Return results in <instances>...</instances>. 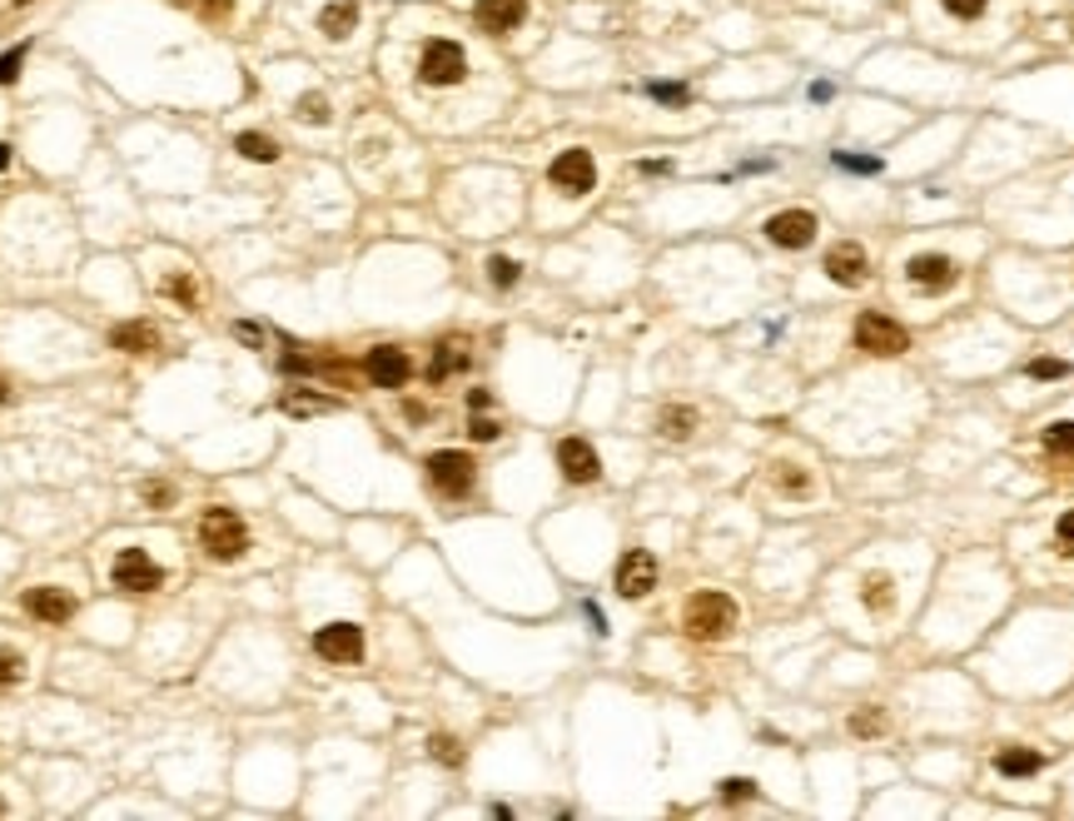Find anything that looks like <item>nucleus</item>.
I'll use <instances>...</instances> for the list:
<instances>
[{"label": "nucleus", "instance_id": "cd10ccee", "mask_svg": "<svg viewBox=\"0 0 1074 821\" xmlns=\"http://www.w3.org/2000/svg\"><path fill=\"white\" fill-rule=\"evenodd\" d=\"M1044 449L1060 453V459H1074V423H1054V429H1044Z\"/></svg>", "mask_w": 1074, "mask_h": 821}, {"label": "nucleus", "instance_id": "72a5a7b5", "mask_svg": "<svg viewBox=\"0 0 1074 821\" xmlns=\"http://www.w3.org/2000/svg\"><path fill=\"white\" fill-rule=\"evenodd\" d=\"M20 672H25V662H20L15 648H0V687H10V682H20Z\"/></svg>", "mask_w": 1074, "mask_h": 821}, {"label": "nucleus", "instance_id": "f3484780", "mask_svg": "<svg viewBox=\"0 0 1074 821\" xmlns=\"http://www.w3.org/2000/svg\"><path fill=\"white\" fill-rule=\"evenodd\" d=\"M25 612L40 622H70V612H75V598L60 588H30L25 592Z\"/></svg>", "mask_w": 1074, "mask_h": 821}, {"label": "nucleus", "instance_id": "4468645a", "mask_svg": "<svg viewBox=\"0 0 1074 821\" xmlns=\"http://www.w3.org/2000/svg\"><path fill=\"white\" fill-rule=\"evenodd\" d=\"M557 469H562V478L572 483H597L602 478V463H597L592 443L587 439H562L557 443Z\"/></svg>", "mask_w": 1074, "mask_h": 821}, {"label": "nucleus", "instance_id": "393cba45", "mask_svg": "<svg viewBox=\"0 0 1074 821\" xmlns=\"http://www.w3.org/2000/svg\"><path fill=\"white\" fill-rule=\"evenodd\" d=\"M298 120H304V125H328V120H334V110H328V95H298Z\"/></svg>", "mask_w": 1074, "mask_h": 821}, {"label": "nucleus", "instance_id": "412c9836", "mask_svg": "<svg viewBox=\"0 0 1074 821\" xmlns=\"http://www.w3.org/2000/svg\"><path fill=\"white\" fill-rule=\"evenodd\" d=\"M994 767H1000L1004 777H1034V771L1044 767V757H1040V751H1030V747H1004L1000 757H994Z\"/></svg>", "mask_w": 1074, "mask_h": 821}, {"label": "nucleus", "instance_id": "f257e3e1", "mask_svg": "<svg viewBox=\"0 0 1074 821\" xmlns=\"http://www.w3.org/2000/svg\"><path fill=\"white\" fill-rule=\"evenodd\" d=\"M408 81L423 95H457L477 81V61L457 35L423 31L413 35V51H408Z\"/></svg>", "mask_w": 1074, "mask_h": 821}, {"label": "nucleus", "instance_id": "39448f33", "mask_svg": "<svg viewBox=\"0 0 1074 821\" xmlns=\"http://www.w3.org/2000/svg\"><path fill=\"white\" fill-rule=\"evenodd\" d=\"M428 483H433L443 498H463V493L473 488V459H467V453H453V449L433 453V459H428Z\"/></svg>", "mask_w": 1074, "mask_h": 821}, {"label": "nucleus", "instance_id": "e433bc0d", "mask_svg": "<svg viewBox=\"0 0 1074 821\" xmlns=\"http://www.w3.org/2000/svg\"><path fill=\"white\" fill-rule=\"evenodd\" d=\"M646 95L662 105H686V85H646Z\"/></svg>", "mask_w": 1074, "mask_h": 821}, {"label": "nucleus", "instance_id": "c03bdc74", "mask_svg": "<svg viewBox=\"0 0 1074 821\" xmlns=\"http://www.w3.org/2000/svg\"><path fill=\"white\" fill-rule=\"evenodd\" d=\"M6 165H10V150H6V145H0V170H6Z\"/></svg>", "mask_w": 1074, "mask_h": 821}, {"label": "nucleus", "instance_id": "49530a36", "mask_svg": "<svg viewBox=\"0 0 1074 821\" xmlns=\"http://www.w3.org/2000/svg\"><path fill=\"white\" fill-rule=\"evenodd\" d=\"M0 811H6V801H0Z\"/></svg>", "mask_w": 1074, "mask_h": 821}, {"label": "nucleus", "instance_id": "2f4dec72", "mask_svg": "<svg viewBox=\"0 0 1074 821\" xmlns=\"http://www.w3.org/2000/svg\"><path fill=\"white\" fill-rule=\"evenodd\" d=\"M851 731H855V737H875V731H885V712L881 707H861L851 717Z\"/></svg>", "mask_w": 1074, "mask_h": 821}, {"label": "nucleus", "instance_id": "423d86ee", "mask_svg": "<svg viewBox=\"0 0 1074 821\" xmlns=\"http://www.w3.org/2000/svg\"><path fill=\"white\" fill-rule=\"evenodd\" d=\"M533 6L527 0H473V25L487 35H513L527 25Z\"/></svg>", "mask_w": 1074, "mask_h": 821}, {"label": "nucleus", "instance_id": "20e7f679", "mask_svg": "<svg viewBox=\"0 0 1074 821\" xmlns=\"http://www.w3.org/2000/svg\"><path fill=\"white\" fill-rule=\"evenodd\" d=\"M115 588L125 592H159L165 588V568L149 558L145 548H125L115 558Z\"/></svg>", "mask_w": 1074, "mask_h": 821}, {"label": "nucleus", "instance_id": "58836bf2", "mask_svg": "<svg viewBox=\"0 0 1074 821\" xmlns=\"http://www.w3.org/2000/svg\"><path fill=\"white\" fill-rule=\"evenodd\" d=\"M467 433H473L477 443H493V439H497V433H503V429H497L493 419H473V429H467Z\"/></svg>", "mask_w": 1074, "mask_h": 821}, {"label": "nucleus", "instance_id": "c85d7f7f", "mask_svg": "<svg viewBox=\"0 0 1074 821\" xmlns=\"http://www.w3.org/2000/svg\"><path fill=\"white\" fill-rule=\"evenodd\" d=\"M487 280H493L497 290H513V284L523 280V264H513V260H503V254H497V260H487Z\"/></svg>", "mask_w": 1074, "mask_h": 821}, {"label": "nucleus", "instance_id": "1a4fd4ad", "mask_svg": "<svg viewBox=\"0 0 1074 821\" xmlns=\"http://www.w3.org/2000/svg\"><path fill=\"white\" fill-rule=\"evenodd\" d=\"M547 180H552L562 194H587L597 185V165L587 150H562L552 160V170H547Z\"/></svg>", "mask_w": 1074, "mask_h": 821}, {"label": "nucleus", "instance_id": "2eb2a0df", "mask_svg": "<svg viewBox=\"0 0 1074 821\" xmlns=\"http://www.w3.org/2000/svg\"><path fill=\"white\" fill-rule=\"evenodd\" d=\"M955 260H945V254H915L910 264H905V280L915 284V290H950L955 284Z\"/></svg>", "mask_w": 1074, "mask_h": 821}, {"label": "nucleus", "instance_id": "bb28decb", "mask_svg": "<svg viewBox=\"0 0 1074 821\" xmlns=\"http://www.w3.org/2000/svg\"><path fill=\"white\" fill-rule=\"evenodd\" d=\"M284 409L304 419V413H328V409H334V399H324V393H288Z\"/></svg>", "mask_w": 1074, "mask_h": 821}, {"label": "nucleus", "instance_id": "c756f323", "mask_svg": "<svg viewBox=\"0 0 1074 821\" xmlns=\"http://www.w3.org/2000/svg\"><path fill=\"white\" fill-rule=\"evenodd\" d=\"M776 488L791 493V498H801V493L811 488V478H806V473L796 469V463H781V469H776Z\"/></svg>", "mask_w": 1074, "mask_h": 821}, {"label": "nucleus", "instance_id": "7ed1b4c3", "mask_svg": "<svg viewBox=\"0 0 1074 821\" xmlns=\"http://www.w3.org/2000/svg\"><path fill=\"white\" fill-rule=\"evenodd\" d=\"M731 628H736V602L726 598V592H696V598L686 602V632H692L696 642H716Z\"/></svg>", "mask_w": 1074, "mask_h": 821}, {"label": "nucleus", "instance_id": "6ab92c4d", "mask_svg": "<svg viewBox=\"0 0 1074 821\" xmlns=\"http://www.w3.org/2000/svg\"><path fill=\"white\" fill-rule=\"evenodd\" d=\"M109 344L125 354H149V349H159V334L149 324H119V329H109Z\"/></svg>", "mask_w": 1074, "mask_h": 821}, {"label": "nucleus", "instance_id": "a19ab883", "mask_svg": "<svg viewBox=\"0 0 1074 821\" xmlns=\"http://www.w3.org/2000/svg\"><path fill=\"white\" fill-rule=\"evenodd\" d=\"M1060 543H1064V552H1074V513L1060 518Z\"/></svg>", "mask_w": 1074, "mask_h": 821}, {"label": "nucleus", "instance_id": "b1692460", "mask_svg": "<svg viewBox=\"0 0 1074 821\" xmlns=\"http://www.w3.org/2000/svg\"><path fill=\"white\" fill-rule=\"evenodd\" d=\"M861 598H865V612H885V608L895 602V582L885 578V572H881V578H865V592H861Z\"/></svg>", "mask_w": 1074, "mask_h": 821}, {"label": "nucleus", "instance_id": "c9c22d12", "mask_svg": "<svg viewBox=\"0 0 1074 821\" xmlns=\"http://www.w3.org/2000/svg\"><path fill=\"white\" fill-rule=\"evenodd\" d=\"M139 498H145L149 508H169V503H175V488H169V483H145Z\"/></svg>", "mask_w": 1074, "mask_h": 821}, {"label": "nucleus", "instance_id": "4be33fe9", "mask_svg": "<svg viewBox=\"0 0 1074 821\" xmlns=\"http://www.w3.org/2000/svg\"><path fill=\"white\" fill-rule=\"evenodd\" d=\"M656 429H662V439H692V433H696V409H682V403H672V409H662Z\"/></svg>", "mask_w": 1074, "mask_h": 821}, {"label": "nucleus", "instance_id": "dca6fc26", "mask_svg": "<svg viewBox=\"0 0 1074 821\" xmlns=\"http://www.w3.org/2000/svg\"><path fill=\"white\" fill-rule=\"evenodd\" d=\"M865 270H871V260H865L861 244H835L831 254H825V274H831L835 284H865Z\"/></svg>", "mask_w": 1074, "mask_h": 821}, {"label": "nucleus", "instance_id": "473e14b6", "mask_svg": "<svg viewBox=\"0 0 1074 821\" xmlns=\"http://www.w3.org/2000/svg\"><path fill=\"white\" fill-rule=\"evenodd\" d=\"M1024 373H1030V379H1064L1070 364H1064V359H1030V364H1024Z\"/></svg>", "mask_w": 1074, "mask_h": 821}, {"label": "nucleus", "instance_id": "9b49d317", "mask_svg": "<svg viewBox=\"0 0 1074 821\" xmlns=\"http://www.w3.org/2000/svg\"><path fill=\"white\" fill-rule=\"evenodd\" d=\"M855 344H861L865 354H901L905 344V329L895 319H881V314H861L855 319Z\"/></svg>", "mask_w": 1074, "mask_h": 821}, {"label": "nucleus", "instance_id": "a211bd4d", "mask_svg": "<svg viewBox=\"0 0 1074 821\" xmlns=\"http://www.w3.org/2000/svg\"><path fill=\"white\" fill-rule=\"evenodd\" d=\"M930 6H935V11H940L950 25H980L984 15H990L994 0H930Z\"/></svg>", "mask_w": 1074, "mask_h": 821}, {"label": "nucleus", "instance_id": "0eeeda50", "mask_svg": "<svg viewBox=\"0 0 1074 821\" xmlns=\"http://www.w3.org/2000/svg\"><path fill=\"white\" fill-rule=\"evenodd\" d=\"M364 373H368V383H373V389H403L408 373H413V359H408L398 344H378V349H368Z\"/></svg>", "mask_w": 1074, "mask_h": 821}, {"label": "nucleus", "instance_id": "aec40b11", "mask_svg": "<svg viewBox=\"0 0 1074 821\" xmlns=\"http://www.w3.org/2000/svg\"><path fill=\"white\" fill-rule=\"evenodd\" d=\"M457 369H467V344H463V339H448V344H438L433 364H428V379H433V383H443L448 373H457Z\"/></svg>", "mask_w": 1074, "mask_h": 821}, {"label": "nucleus", "instance_id": "37998d69", "mask_svg": "<svg viewBox=\"0 0 1074 821\" xmlns=\"http://www.w3.org/2000/svg\"><path fill=\"white\" fill-rule=\"evenodd\" d=\"M467 403H473V409H487V403H493V393H487V389H473V393H467Z\"/></svg>", "mask_w": 1074, "mask_h": 821}, {"label": "nucleus", "instance_id": "f03ea898", "mask_svg": "<svg viewBox=\"0 0 1074 821\" xmlns=\"http://www.w3.org/2000/svg\"><path fill=\"white\" fill-rule=\"evenodd\" d=\"M199 543H204V552L219 562L239 558V552L249 548L244 518H239L234 508H204V518H199Z\"/></svg>", "mask_w": 1074, "mask_h": 821}, {"label": "nucleus", "instance_id": "79ce46f5", "mask_svg": "<svg viewBox=\"0 0 1074 821\" xmlns=\"http://www.w3.org/2000/svg\"><path fill=\"white\" fill-rule=\"evenodd\" d=\"M234 334H239V339H244V344H264V334H259L254 324H234Z\"/></svg>", "mask_w": 1074, "mask_h": 821}, {"label": "nucleus", "instance_id": "6e6552de", "mask_svg": "<svg viewBox=\"0 0 1074 821\" xmlns=\"http://www.w3.org/2000/svg\"><path fill=\"white\" fill-rule=\"evenodd\" d=\"M314 652L324 662H358L364 657V632L354 628V622H328V628H318L314 632Z\"/></svg>", "mask_w": 1074, "mask_h": 821}, {"label": "nucleus", "instance_id": "5701e85b", "mask_svg": "<svg viewBox=\"0 0 1074 821\" xmlns=\"http://www.w3.org/2000/svg\"><path fill=\"white\" fill-rule=\"evenodd\" d=\"M239 155H244V160H254V165H274L278 160V140L244 130V135H239Z\"/></svg>", "mask_w": 1074, "mask_h": 821}, {"label": "nucleus", "instance_id": "7c9ffc66", "mask_svg": "<svg viewBox=\"0 0 1074 821\" xmlns=\"http://www.w3.org/2000/svg\"><path fill=\"white\" fill-rule=\"evenodd\" d=\"M179 6H189V11L204 15V21H229V15H234V0H179Z\"/></svg>", "mask_w": 1074, "mask_h": 821}, {"label": "nucleus", "instance_id": "9d476101", "mask_svg": "<svg viewBox=\"0 0 1074 821\" xmlns=\"http://www.w3.org/2000/svg\"><path fill=\"white\" fill-rule=\"evenodd\" d=\"M815 214L811 210H781V214H771L766 220V240L771 244H781V250H806V244L815 240Z\"/></svg>", "mask_w": 1074, "mask_h": 821}, {"label": "nucleus", "instance_id": "ddd939ff", "mask_svg": "<svg viewBox=\"0 0 1074 821\" xmlns=\"http://www.w3.org/2000/svg\"><path fill=\"white\" fill-rule=\"evenodd\" d=\"M652 588H656V558L646 548H632L617 562V592L622 598H646Z\"/></svg>", "mask_w": 1074, "mask_h": 821}, {"label": "nucleus", "instance_id": "a878e982", "mask_svg": "<svg viewBox=\"0 0 1074 821\" xmlns=\"http://www.w3.org/2000/svg\"><path fill=\"white\" fill-rule=\"evenodd\" d=\"M159 290H165L175 304H185V309H194V304H199V290H194V280H189V274H165V284H159Z\"/></svg>", "mask_w": 1074, "mask_h": 821}, {"label": "nucleus", "instance_id": "a18cd8bd", "mask_svg": "<svg viewBox=\"0 0 1074 821\" xmlns=\"http://www.w3.org/2000/svg\"><path fill=\"white\" fill-rule=\"evenodd\" d=\"M0 403H6V379H0Z\"/></svg>", "mask_w": 1074, "mask_h": 821}, {"label": "nucleus", "instance_id": "4c0bfd02", "mask_svg": "<svg viewBox=\"0 0 1074 821\" xmlns=\"http://www.w3.org/2000/svg\"><path fill=\"white\" fill-rule=\"evenodd\" d=\"M20 61H25V51H6V55H0V85H15Z\"/></svg>", "mask_w": 1074, "mask_h": 821}, {"label": "nucleus", "instance_id": "f8f14e48", "mask_svg": "<svg viewBox=\"0 0 1074 821\" xmlns=\"http://www.w3.org/2000/svg\"><path fill=\"white\" fill-rule=\"evenodd\" d=\"M358 21H364V11H358V0H324V6H318V15H314L318 35H324L328 45H344L348 35L358 31Z\"/></svg>", "mask_w": 1074, "mask_h": 821}, {"label": "nucleus", "instance_id": "ea45409f", "mask_svg": "<svg viewBox=\"0 0 1074 821\" xmlns=\"http://www.w3.org/2000/svg\"><path fill=\"white\" fill-rule=\"evenodd\" d=\"M722 797H726V801H741V797H751V781H746V777H731V781H726V787H722Z\"/></svg>", "mask_w": 1074, "mask_h": 821}, {"label": "nucleus", "instance_id": "f704fd0d", "mask_svg": "<svg viewBox=\"0 0 1074 821\" xmlns=\"http://www.w3.org/2000/svg\"><path fill=\"white\" fill-rule=\"evenodd\" d=\"M428 751H433V757L443 761V767H457V761H463V751H457V741H453V737H428Z\"/></svg>", "mask_w": 1074, "mask_h": 821}]
</instances>
